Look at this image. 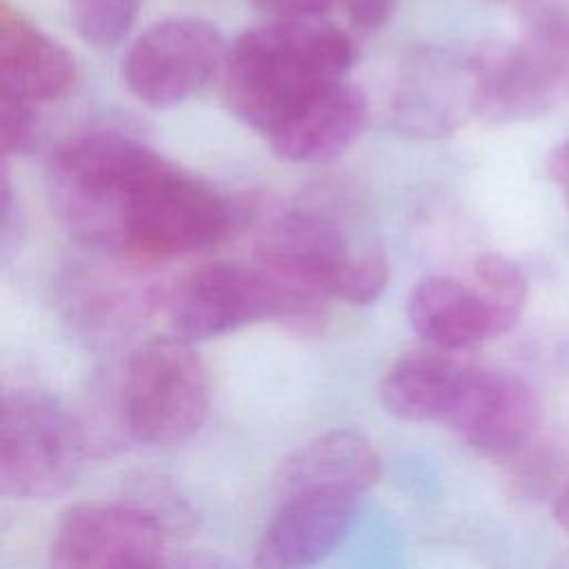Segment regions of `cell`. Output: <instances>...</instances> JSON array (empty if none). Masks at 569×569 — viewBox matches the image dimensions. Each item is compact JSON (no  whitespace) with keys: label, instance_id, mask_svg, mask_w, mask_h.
Instances as JSON below:
<instances>
[{"label":"cell","instance_id":"ac0fdd59","mask_svg":"<svg viewBox=\"0 0 569 569\" xmlns=\"http://www.w3.org/2000/svg\"><path fill=\"white\" fill-rule=\"evenodd\" d=\"M471 365L453 351L425 347L398 358L380 382L385 409L407 422H445Z\"/></svg>","mask_w":569,"mask_h":569},{"label":"cell","instance_id":"83f0119b","mask_svg":"<svg viewBox=\"0 0 569 569\" xmlns=\"http://www.w3.org/2000/svg\"><path fill=\"white\" fill-rule=\"evenodd\" d=\"M149 569H176V567H167V565L160 560L158 565H153V567H149Z\"/></svg>","mask_w":569,"mask_h":569},{"label":"cell","instance_id":"3957f363","mask_svg":"<svg viewBox=\"0 0 569 569\" xmlns=\"http://www.w3.org/2000/svg\"><path fill=\"white\" fill-rule=\"evenodd\" d=\"M167 313L173 336L200 342L262 320L282 322L300 333L318 331L327 302L282 284L258 264L209 262L171 289Z\"/></svg>","mask_w":569,"mask_h":569},{"label":"cell","instance_id":"f1b7e54d","mask_svg":"<svg viewBox=\"0 0 569 569\" xmlns=\"http://www.w3.org/2000/svg\"><path fill=\"white\" fill-rule=\"evenodd\" d=\"M567 76H569V67H567Z\"/></svg>","mask_w":569,"mask_h":569},{"label":"cell","instance_id":"4fadbf2b","mask_svg":"<svg viewBox=\"0 0 569 569\" xmlns=\"http://www.w3.org/2000/svg\"><path fill=\"white\" fill-rule=\"evenodd\" d=\"M358 502L360 496L325 489L278 496V509L256 545V569L313 567L345 538Z\"/></svg>","mask_w":569,"mask_h":569},{"label":"cell","instance_id":"5b68a950","mask_svg":"<svg viewBox=\"0 0 569 569\" xmlns=\"http://www.w3.org/2000/svg\"><path fill=\"white\" fill-rule=\"evenodd\" d=\"M518 42H482L469 49L476 78V118L493 124L545 116L569 67V20L533 7Z\"/></svg>","mask_w":569,"mask_h":569},{"label":"cell","instance_id":"8fae6325","mask_svg":"<svg viewBox=\"0 0 569 569\" xmlns=\"http://www.w3.org/2000/svg\"><path fill=\"white\" fill-rule=\"evenodd\" d=\"M398 129L445 136L476 116V78L469 49H425L405 60L391 96Z\"/></svg>","mask_w":569,"mask_h":569},{"label":"cell","instance_id":"d6986e66","mask_svg":"<svg viewBox=\"0 0 569 569\" xmlns=\"http://www.w3.org/2000/svg\"><path fill=\"white\" fill-rule=\"evenodd\" d=\"M473 284L487 300L500 333H507L518 322L527 300V280L520 267L498 253L480 256L473 264Z\"/></svg>","mask_w":569,"mask_h":569},{"label":"cell","instance_id":"7c38bea8","mask_svg":"<svg viewBox=\"0 0 569 569\" xmlns=\"http://www.w3.org/2000/svg\"><path fill=\"white\" fill-rule=\"evenodd\" d=\"M536 420L538 402L525 380L471 365L445 422L478 453L505 458L529 440Z\"/></svg>","mask_w":569,"mask_h":569},{"label":"cell","instance_id":"d4e9b609","mask_svg":"<svg viewBox=\"0 0 569 569\" xmlns=\"http://www.w3.org/2000/svg\"><path fill=\"white\" fill-rule=\"evenodd\" d=\"M553 516L562 529L569 531V487L560 491V496L553 502Z\"/></svg>","mask_w":569,"mask_h":569},{"label":"cell","instance_id":"2e32d148","mask_svg":"<svg viewBox=\"0 0 569 569\" xmlns=\"http://www.w3.org/2000/svg\"><path fill=\"white\" fill-rule=\"evenodd\" d=\"M380 473L371 442L351 429L325 431L296 447L276 473V493L345 491L362 496Z\"/></svg>","mask_w":569,"mask_h":569},{"label":"cell","instance_id":"603a6c76","mask_svg":"<svg viewBox=\"0 0 569 569\" xmlns=\"http://www.w3.org/2000/svg\"><path fill=\"white\" fill-rule=\"evenodd\" d=\"M256 9L276 16V20H313L340 0H249Z\"/></svg>","mask_w":569,"mask_h":569},{"label":"cell","instance_id":"9c48e42d","mask_svg":"<svg viewBox=\"0 0 569 569\" xmlns=\"http://www.w3.org/2000/svg\"><path fill=\"white\" fill-rule=\"evenodd\" d=\"M167 529L136 500L80 502L62 513L49 545V569H149L160 562Z\"/></svg>","mask_w":569,"mask_h":569},{"label":"cell","instance_id":"30bf717a","mask_svg":"<svg viewBox=\"0 0 569 569\" xmlns=\"http://www.w3.org/2000/svg\"><path fill=\"white\" fill-rule=\"evenodd\" d=\"M362 249L356 251L331 220L311 211H289L267 227L256 264L293 289L329 300L340 298Z\"/></svg>","mask_w":569,"mask_h":569},{"label":"cell","instance_id":"6da1fadb","mask_svg":"<svg viewBox=\"0 0 569 569\" xmlns=\"http://www.w3.org/2000/svg\"><path fill=\"white\" fill-rule=\"evenodd\" d=\"M356 44L320 20H273L249 29L229 47L224 100L247 127L271 136L307 100L342 80Z\"/></svg>","mask_w":569,"mask_h":569},{"label":"cell","instance_id":"277c9868","mask_svg":"<svg viewBox=\"0 0 569 569\" xmlns=\"http://www.w3.org/2000/svg\"><path fill=\"white\" fill-rule=\"evenodd\" d=\"M113 400L127 438L176 445L207 420L211 380L191 342L178 336L151 338L129 353Z\"/></svg>","mask_w":569,"mask_h":569},{"label":"cell","instance_id":"9a60e30c","mask_svg":"<svg viewBox=\"0 0 569 569\" xmlns=\"http://www.w3.org/2000/svg\"><path fill=\"white\" fill-rule=\"evenodd\" d=\"M365 122V93L356 84L338 80L291 113L269 136V142L282 160L327 162L351 147Z\"/></svg>","mask_w":569,"mask_h":569},{"label":"cell","instance_id":"44dd1931","mask_svg":"<svg viewBox=\"0 0 569 569\" xmlns=\"http://www.w3.org/2000/svg\"><path fill=\"white\" fill-rule=\"evenodd\" d=\"M38 104L0 91V118H2V151L24 153L38 138Z\"/></svg>","mask_w":569,"mask_h":569},{"label":"cell","instance_id":"4316f807","mask_svg":"<svg viewBox=\"0 0 569 569\" xmlns=\"http://www.w3.org/2000/svg\"><path fill=\"white\" fill-rule=\"evenodd\" d=\"M551 569H569V551L565 556H560Z\"/></svg>","mask_w":569,"mask_h":569},{"label":"cell","instance_id":"8992f818","mask_svg":"<svg viewBox=\"0 0 569 569\" xmlns=\"http://www.w3.org/2000/svg\"><path fill=\"white\" fill-rule=\"evenodd\" d=\"M87 453L78 416L53 396L16 389L2 398V496L20 500L56 496L76 480Z\"/></svg>","mask_w":569,"mask_h":569},{"label":"cell","instance_id":"484cf974","mask_svg":"<svg viewBox=\"0 0 569 569\" xmlns=\"http://www.w3.org/2000/svg\"><path fill=\"white\" fill-rule=\"evenodd\" d=\"M498 7H509V9H518V11H531L533 7H538V0H485Z\"/></svg>","mask_w":569,"mask_h":569},{"label":"cell","instance_id":"ffe728a7","mask_svg":"<svg viewBox=\"0 0 569 569\" xmlns=\"http://www.w3.org/2000/svg\"><path fill=\"white\" fill-rule=\"evenodd\" d=\"M142 0H67L69 16L82 40L111 47L131 29Z\"/></svg>","mask_w":569,"mask_h":569},{"label":"cell","instance_id":"5bb4252c","mask_svg":"<svg viewBox=\"0 0 569 569\" xmlns=\"http://www.w3.org/2000/svg\"><path fill=\"white\" fill-rule=\"evenodd\" d=\"M78 82L73 56L22 11L0 7V91L33 104L67 96Z\"/></svg>","mask_w":569,"mask_h":569},{"label":"cell","instance_id":"cb8c5ba5","mask_svg":"<svg viewBox=\"0 0 569 569\" xmlns=\"http://www.w3.org/2000/svg\"><path fill=\"white\" fill-rule=\"evenodd\" d=\"M547 173L551 182L558 187L569 213V138L551 149L547 158Z\"/></svg>","mask_w":569,"mask_h":569},{"label":"cell","instance_id":"ba28073f","mask_svg":"<svg viewBox=\"0 0 569 569\" xmlns=\"http://www.w3.org/2000/svg\"><path fill=\"white\" fill-rule=\"evenodd\" d=\"M229 224L227 202L211 187L167 162L140 193L127 220L120 253L167 260L211 247Z\"/></svg>","mask_w":569,"mask_h":569},{"label":"cell","instance_id":"7402d4cb","mask_svg":"<svg viewBox=\"0 0 569 569\" xmlns=\"http://www.w3.org/2000/svg\"><path fill=\"white\" fill-rule=\"evenodd\" d=\"M353 29L362 33L378 31L396 9V0H340Z\"/></svg>","mask_w":569,"mask_h":569},{"label":"cell","instance_id":"e0dca14e","mask_svg":"<svg viewBox=\"0 0 569 569\" xmlns=\"http://www.w3.org/2000/svg\"><path fill=\"white\" fill-rule=\"evenodd\" d=\"M407 316L413 331L442 351L458 353L502 336L480 289L449 276L420 280L411 291Z\"/></svg>","mask_w":569,"mask_h":569},{"label":"cell","instance_id":"52a82bcc","mask_svg":"<svg viewBox=\"0 0 569 569\" xmlns=\"http://www.w3.org/2000/svg\"><path fill=\"white\" fill-rule=\"evenodd\" d=\"M229 47L216 24L169 18L140 33L122 58L127 89L151 109L176 107L224 73Z\"/></svg>","mask_w":569,"mask_h":569},{"label":"cell","instance_id":"7a4b0ae2","mask_svg":"<svg viewBox=\"0 0 569 569\" xmlns=\"http://www.w3.org/2000/svg\"><path fill=\"white\" fill-rule=\"evenodd\" d=\"M167 164L142 142L91 131L62 142L47 160V189L60 220L100 251L120 253L131 209Z\"/></svg>","mask_w":569,"mask_h":569}]
</instances>
